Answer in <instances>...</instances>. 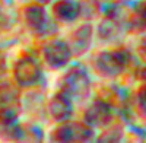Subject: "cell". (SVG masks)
Instances as JSON below:
<instances>
[{
	"instance_id": "obj_1",
	"label": "cell",
	"mask_w": 146,
	"mask_h": 143,
	"mask_svg": "<svg viewBox=\"0 0 146 143\" xmlns=\"http://www.w3.org/2000/svg\"><path fill=\"white\" fill-rule=\"evenodd\" d=\"M91 89L92 82L89 73L86 67L82 64L72 66L62 79V91L72 99L85 101L91 95Z\"/></svg>"
},
{
	"instance_id": "obj_2",
	"label": "cell",
	"mask_w": 146,
	"mask_h": 143,
	"mask_svg": "<svg viewBox=\"0 0 146 143\" xmlns=\"http://www.w3.org/2000/svg\"><path fill=\"white\" fill-rule=\"evenodd\" d=\"M23 19H25L28 29L36 37H50L57 31L56 22L47 13L44 5L34 3L27 6L23 12Z\"/></svg>"
},
{
	"instance_id": "obj_3",
	"label": "cell",
	"mask_w": 146,
	"mask_h": 143,
	"mask_svg": "<svg viewBox=\"0 0 146 143\" xmlns=\"http://www.w3.org/2000/svg\"><path fill=\"white\" fill-rule=\"evenodd\" d=\"M130 62V56L124 50H107L96 56L95 70L104 77H118L126 70Z\"/></svg>"
},
{
	"instance_id": "obj_4",
	"label": "cell",
	"mask_w": 146,
	"mask_h": 143,
	"mask_svg": "<svg viewBox=\"0 0 146 143\" xmlns=\"http://www.w3.org/2000/svg\"><path fill=\"white\" fill-rule=\"evenodd\" d=\"M95 137V128L89 127L86 123L78 121H63L50 133V140L62 142V143H80V142H91Z\"/></svg>"
},
{
	"instance_id": "obj_5",
	"label": "cell",
	"mask_w": 146,
	"mask_h": 143,
	"mask_svg": "<svg viewBox=\"0 0 146 143\" xmlns=\"http://www.w3.org/2000/svg\"><path fill=\"white\" fill-rule=\"evenodd\" d=\"M13 77L22 88L36 86L42 80V67L32 56H22L13 66Z\"/></svg>"
},
{
	"instance_id": "obj_6",
	"label": "cell",
	"mask_w": 146,
	"mask_h": 143,
	"mask_svg": "<svg viewBox=\"0 0 146 143\" xmlns=\"http://www.w3.org/2000/svg\"><path fill=\"white\" fill-rule=\"evenodd\" d=\"M72 56H73L72 48L69 42H66L64 40H51L42 48L44 62L53 70L66 67L72 60Z\"/></svg>"
},
{
	"instance_id": "obj_7",
	"label": "cell",
	"mask_w": 146,
	"mask_h": 143,
	"mask_svg": "<svg viewBox=\"0 0 146 143\" xmlns=\"http://www.w3.org/2000/svg\"><path fill=\"white\" fill-rule=\"evenodd\" d=\"M83 120L92 128H104L113 123L114 110L108 102L102 99H95L85 110Z\"/></svg>"
},
{
	"instance_id": "obj_8",
	"label": "cell",
	"mask_w": 146,
	"mask_h": 143,
	"mask_svg": "<svg viewBox=\"0 0 146 143\" xmlns=\"http://www.w3.org/2000/svg\"><path fill=\"white\" fill-rule=\"evenodd\" d=\"M73 99L63 91L54 93L48 102V114L57 123H63L72 118L73 115Z\"/></svg>"
},
{
	"instance_id": "obj_9",
	"label": "cell",
	"mask_w": 146,
	"mask_h": 143,
	"mask_svg": "<svg viewBox=\"0 0 146 143\" xmlns=\"http://www.w3.org/2000/svg\"><path fill=\"white\" fill-rule=\"evenodd\" d=\"M92 38H94V26L91 23H82V25H79L70 35L69 45L72 48V53L76 56H83L91 48Z\"/></svg>"
},
{
	"instance_id": "obj_10",
	"label": "cell",
	"mask_w": 146,
	"mask_h": 143,
	"mask_svg": "<svg viewBox=\"0 0 146 143\" xmlns=\"http://www.w3.org/2000/svg\"><path fill=\"white\" fill-rule=\"evenodd\" d=\"M126 28V23H123L120 19L107 15V18H104L100 22L98 28H96V34H98L100 40L105 42H115L123 38Z\"/></svg>"
},
{
	"instance_id": "obj_11",
	"label": "cell",
	"mask_w": 146,
	"mask_h": 143,
	"mask_svg": "<svg viewBox=\"0 0 146 143\" xmlns=\"http://www.w3.org/2000/svg\"><path fill=\"white\" fill-rule=\"evenodd\" d=\"M51 12L56 21L72 23L82 15V5L78 0H57L51 7Z\"/></svg>"
},
{
	"instance_id": "obj_12",
	"label": "cell",
	"mask_w": 146,
	"mask_h": 143,
	"mask_svg": "<svg viewBox=\"0 0 146 143\" xmlns=\"http://www.w3.org/2000/svg\"><path fill=\"white\" fill-rule=\"evenodd\" d=\"M21 92L12 83H2L0 85V108H10V107H19Z\"/></svg>"
},
{
	"instance_id": "obj_13",
	"label": "cell",
	"mask_w": 146,
	"mask_h": 143,
	"mask_svg": "<svg viewBox=\"0 0 146 143\" xmlns=\"http://www.w3.org/2000/svg\"><path fill=\"white\" fill-rule=\"evenodd\" d=\"M105 128L107 130L101 134V137H98L100 142H120L124 136V132L120 126H113V127L107 126Z\"/></svg>"
},
{
	"instance_id": "obj_14",
	"label": "cell",
	"mask_w": 146,
	"mask_h": 143,
	"mask_svg": "<svg viewBox=\"0 0 146 143\" xmlns=\"http://www.w3.org/2000/svg\"><path fill=\"white\" fill-rule=\"evenodd\" d=\"M137 105L140 114L145 115V88H140V91L137 92Z\"/></svg>"
},
{
	"instance_id": "obj_15",
	"label": "cell",
	"mask_w": 146,
	"mask_h": 143,
	"mask_svg": "<svg viewBox=\"0 0 146 143\" xmlns=\"http://www.w3.org/2000/svg\"><path fill=\"white\" fill-rule=\"evenodd\" d=\"M9 23H10V18H9V15L6 13V12H5L2 7H0V29L9 26Z\"/></svg>"
},
{
	"instance_id": "obj_16",
	"label": "cell",
	"mask_w": 146,
	"mask_h": 143,
	"mask_svg": "<svg viewBox=\"0 0 146 143\" xmlns=\"http://www.w3.org/2000/svg\"><path fill=\"white\" fill-rule=\"evenodd\" d=\"M36 3H40V5H48V3H51L53 0H35Z\"/></svg>"
}]
</instances>
